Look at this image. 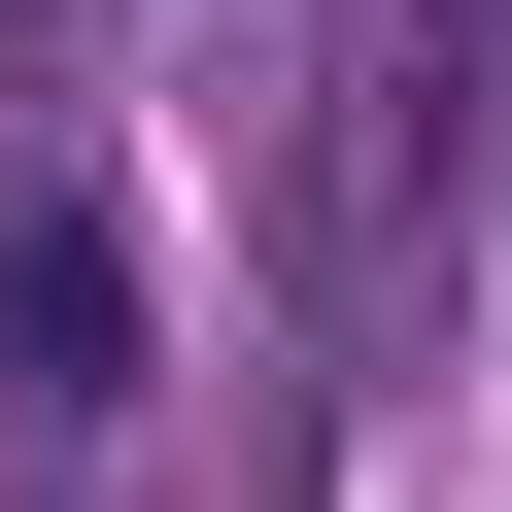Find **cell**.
<instances>
[{"mask_svg": "<svg viewBox=\"0 0 512 512\" xmlns=\"http://www.w3.org/2000/svg\"><path fill=\"white\" fill-rule=\"evenodd\" d=\"M0 410H35V444H69V410H137V239H103L69 171L0 205Z\"/></svg>", "mask_w": 512, "mask_h": 512, "instance_id": "1", "label": "cell"}]
</instances>
